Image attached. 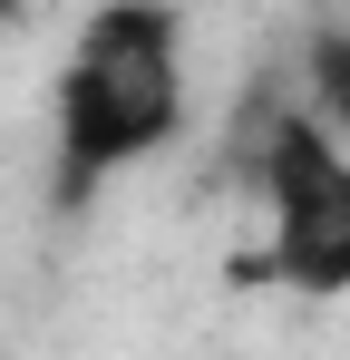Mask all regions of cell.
<instances>
[{
    "label": "cell",
    "mask_w": 350,
    "mask_h": 360,
    "mask_svg": "<svg viewBox=\"0 0 350 360\" xmlns=\"http://www.w3.org/2000/svg\"><path fill=\"white\" fill-rule=\"evenodd\" d=\"M30 10H39V0H0V20H30Z\"/></svg>",
    "instance_id": "cell-4"
},
{
    "label": "cell",
    "mask_w": 350,
    "mask_h": 360,
    "mask_svg": "<svg viewBox=\"0 0 350 360\" xmlns=\"http://www.w3.org/2000/svg\"><path fill=\"white\" fill-rule=\"evenodd\" d=\"M185 127V10L175 0H98L68 30L49 88V185L58 205H88L136 176Z\"/></svg>",
    "instance_id": "cell-1"
},
{
    "label": "cell",
    "mask_w": 350,
    "mask_h": 360,
    "mask_svg": "<svg viewBox=\"0 0 350 360\" xmlns=\"http://www.w3.org/2000/svg\"><path fill=\"white\" fill-rule=\"evenodd\" d=\"M263 205H273V283L302 302L350 292V146L311 108L263 127Z\"/></svg>",
    "instance_id": "cell-2"
},
{
    "label": "cell",
    "mask_w": 350,
    "mask_h": 360,
    "mask_svg": "<svg viewBox=\"0 0 350 360\" xmlns=\"http://www.w3.org/2000/svg\"><path fill=\"white\" fill-rule=\"evenodd\" d=\"M311 117L350 146V30H321L311 39Z\"/></svg>",
    "instance_id": "cell-3"
}]
</instances>
